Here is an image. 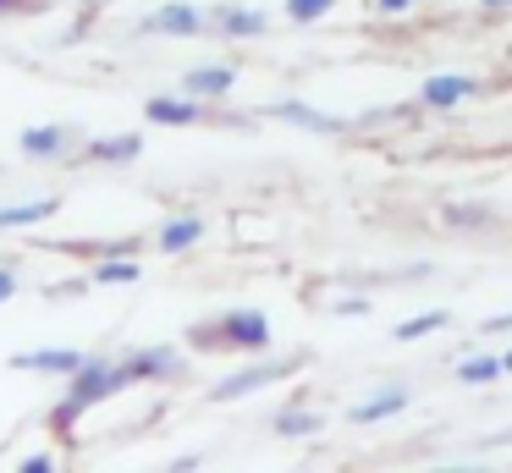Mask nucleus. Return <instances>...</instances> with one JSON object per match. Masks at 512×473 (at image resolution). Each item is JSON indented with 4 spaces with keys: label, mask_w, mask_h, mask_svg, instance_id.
<instances>
[{
    "label": "nucleus",
    "mask_w": 512,
    "mask_h": 473,
    "mask_svg": "<svg viewBox=\"0 0 512 473\" xmlns=\"http://www.w3.org/2000/svg\"><path fill=\"white\" fill-rule=\"evenodd\" d=\"M259 28H265L259 11H226V33H259Z\"/></svg>",
    "instance_id": "nucleus-19"
},
{
    "label": "nucleus",
    "mask_w": 512,
    "mask_h": 473,
    "mask_svg": "<svg viewBox=\"0 0 512 473\" xmlns=\"http://www.w3.org/2000/svg\"><path fill=\"white\" fill-rule=\"evenodd\" d=\"M199 341H226V347H265L270 341V319L243 308V314H226L221 330H199Z\"/></svg>",
    "instance_id": "nucleus-2"
},
{
    "label": "nucleus",
    "mask_w": 512,
    "mask_h": 473,
    "mask_svg": "<svg viewBox=\"0 0 512 473\" xmlns=\"http://www.w3.org/2000/svg\"><path fill=\"white\" fill-rule=\"evenodd\" d=\"M501 325H512V314L507 319H490V330H501Z\"/></svg>",
    "instance_id": "nucleus-24"
},
{
    "label": "nucleus",
    "mask_w": 512,
    "mask_h": 473,
    "mask_svg": "<svg viewBox=\"0 0 512 473\" xmlns=\"http://www.w3.org/2000/svg\"><path fill=\"white\" fill-rule=\"evenodd\" d=\"M468 88H474L468 77H430V83H424V105H457Z\"/></svg>",
    "instance_id": "nucleus-8"
},
{
    "label": "nucleus",
    "mask_w": 512,
    "mask_h": 473,
    "mask_svg": "<svg viewBox=\"0 0 512 473\" xmlns=\"http://www.w3.org/2000/svg\"><path fill=\"white\" fill-rule=\"evenodd\" d=\"M149 28H155V33H199L204 17L193 6H166V11H155V17H149Z\"/></svg>",
    "instance_id": "nucleus-5"
},
{
    "label": "nucleus",
    "mask_w": 512,
    "mask_h": 473,
    "mask_svg": "<svg viewBox=\"0 0 512 473\" xmlns=\"http://www.w3.org/2000/svg\"><path fill=\"white\" fill-rule=\"evenodd\" d=\"M325 11H331V0H287L292 22H314V17H325Z\"/></svg>",
    "instance_id": "nucleus-18"
},
{
    "label": "nucleus",
    "mask_w": 512,
    "mask_h": 473,
    "mask_svg": "<svg viewBox=\"0 0 512 473\" xmlns=\"http://www.w3.org/2000/svg\"><path fill=\"white\" fill-rule=\"evenodd\" d=\"M23 149L28 154H61L67 149V132L61 127H34V132H23Z\"/></svg>",
    "instance_id": "nucleus-11"
},
{
    "label": "nucleus",
    "mask_w": 512,
    "mask_h": 473,
    "mask_svg": "<svg viewBox=\"0 0 512 473\" xmlns=\"http://www.w3.org/2000/svg\"><path fill=\"white\" fill-rule=\"evenodd\" d=\"M441 325H446V314H441V308H430V314H419V319H402L391 336H397V341H413V336H424V330H441Z\"/></svg>",
    "instance_id": "nucleus-12"
},
{
    "label": "nucleus",
    "mask_w": 512,
    "mask_h": 473,
    "mask_svg": "<svg viewBox=\"0 0 512 473\" xmlns=\"http://www.w3.org/2000/svg\"><path fill=\"white\" fill-rule=\"evenodd\" d=\"M138 154V138L127 132V138H105V143H94V160H133Z\"/></svg>",
    "instance_id": "nucleus-15"
},
{
    "label": "nucleus",
    "mask_w": 512,
    "mask_h": 473,
    "mask_svg": "<svg viewBox=\"0 0 512 473\" xmlns=\"http://www.w3.org/2000/svg\"><path fill=\"white\" fill-rule=\"evenodd\" d=\"M232 83H237L232 66H199V72H188V94H226Z\"/></svg>",
    "instance_id": "nucleus-6"
},
{
    "label": "nucleus",
    "mask_w": 512,
    "mask_h": 473,
    "mask_svg": "<svg viewBox=\"0 0 512 473\" xmlns=\"http://www.w3.org/2000/svg\"><path fill=\"white\" fill-rule=\"evenodd\" d=\"M144 116H149V121H160V127H188V121L199 116V105H177V99H149Z\"/></svg>",
    "instance_id": "nucleus-7"
},
{
    "label": "nucleus",
    "mask_w": 512,
    "mask_h": 473,
    "mask_svg": "<svg viewBox=\"0 0 512 473\" xmlns=\"http://www.w3.org/2000/svg\"><path fill=\"white\" fill-rule=\"evenodd\" d=\"M402 407H408V391H386V396H375V402L353 407V424H375V418H386V413H402Z\"/></svg>",
    "instance_id": "nucleus-9"
},
{
    "label": "nucleus",
    "mask_w": 512,
    "mask_h": 473,
    "mask_svg": "<svg viewBox=\"0 0 512 473\" xmlns=\"http://www.w3.org/2000/svg\"><path fill=\"white\" fill-rule=\"evenodd\" d=\"M12 292H17V275H12V270H0V303H6Z\"/></svg>",
    "instance_id": "nucleus-22"
},
{
    "label": "nucleus",
    "mask_w": 512,
    "mask_h": 473,
    "mask_svg": "<svg viewBox=\"0 0 512 473\" xmlns=\"http://www.w3.org/2000/svg\"><path fill=\"white\" fill-rule=\"evenodd\" d=\"M12 6H23V0H0V11H12Z\"/></svg>",
    "instance_id": "nucleus-25"
},
{
    "label": "nucleus",
    "mask_w": 512,
    "mask_h": 473,
    "mask_svg": "<svg viewBox=\"0 0 512 473\" xmlns=\"http://www.w3.org/2000/svg\"><path fill=\"white\" fill-rule=\"evenodd\" d=\"M501 363H507V369H512V352H507V358H501Z\"/></svg>",
    "instance_id": "nucleus-27"
},
{
    "label": "nucleus",
    "mask_w": 512,
    "mask_h": 473,
    "mask_svg": "<svg viewBox=\"0 0 512 473\" xmlns=\"http://www.w3.org/2000/svg\"><path fill=\"white\" fill-rule=\"evenodd\" d=\"M122 385H133V369H105V363H83L78 380H72V396L67 407H56V429H67L83 407H94L100 396H116Z\"/></svg>",
    "instance_id": "nucleus-1"
},
{
    "label": "nucleus",
    "mask_w": 512,
    "mask_h": 473,
    "mask_svg": "<svg viewBox=\"0 0 512 473\" xmlns=\"http://www.w3.org/2000/svg\"><path fill=\"white\" fill-rule=\"evenodd\" d=\"M281 374H287V363H259V369H243V374H232V380L215 385V402H237V396H248V391H259V385L281 380Z\"/></svg>",
    "instance_id": "nucleus-3"
},
{
    "label": "nucleus",
    "mask_w": 512,
    "mask_h": 473,
    "mask_svg": "<svg viewBox=\"0 0 512 473\" xmlns=\"http://www.w3.org/2000/svg\"><path fill=\"white\" fill-rule=\"evenodd\" d=\"M127 369H133V380H138V374H171V369H177V358H171V352H138Z\"/></svg>",
    "instance_id": "nucleus-13"
},
{
    "label": "nucleus",
    "mask_w": 512,
    "mask_h": 473,
    "mask_svg": "<svg viewBox=\"0 0 512 473\" xmlns=\"http://www.w3.org/2000/svg\"><path fill=\"white\" fill-rule=\"evenodd\" d=\"M188 242H199V220H171L160 231V248H188Z\"/></svg>",
    "instance_id": "nucleus-14"
},
{
    "label": "nucleus",
    "mask_w": 512,
    "mask_h": 473,
    "mask_svg": "<svg viewBox=\"0 0 512 473\" xmlns=\"http://www.w3.org/2000/svg\"><path fill=\"white\" fill-rule=\"evenodd\" d=\"M501 369H507V363H501V358H474V363H463V369H457V380L479 385V380H496Z\"/></svg>",
    "instance_id": "nucleus-17"
},
{
    "label": "nucleus",
    "mask_w": 512,
    "mask_h": 473,
    "mask_svg": "<svg viewBox=\"0 0 512 473\" xmlns=\"http://www.w3.org/2000/svg\"><path fill=\"white\" fill-rule=\"evenodd\" d=\"M45 215H56V198H34V204L0 209V226H28V220H45Z\"/></svg>",
    "instance_id": "nucleus-10"
},
{
    "label": "nucleus",
    "mask_w": 512,
    "mask_h": 473,
    "mask_svg": "<svg viewBox=\"0 0 512 473\" xmlns=\"http://www.w3.org/2000/svg\"><path fill=\"white\" fill-rule=\"evenodd\" d=\"M133 264H100V281H133Z\"/></svg>",
    "instance_id": "nucleus-21"
},
{
    "label": "nucleus",
    "mask_w": 512,
    "mask_h": 473,
    "mask_svg": "<svg viewBox=\"0 0 512 473\" xmlns=\"http://www.w3.org/2000/svg\"><path fill=\"white\" fill-rule=\"evenodd\" d=\"M485 6H507V0H485Z\"/></svg>",
    "instance_id": "nucleus-26"
},
{
    "label": "nucleus",
    "mask_w": 512,
    "mask_h": 473,
    "mask_svg": "<svg viewBox=\"0 0 512 473\" xmlns=\"http://www.w3.org/2000/svg\"><path fill=\"white\" fill-rule=\"evenodd\" d=\"M281 116L303 121V127H325V132H336V127H342V116H320V110H309V105H281Z\"/></svg>",
    "instance_id": "nucleus-16"
},
{
    "label": "nucleus",
    "mask_w": 512,
    "mask_h": 473,
    "mask_svg": "<svg viewBox=\"0 0 512 473\" xmlns=\"http://www.w3.org/2000/svg\"><path fill=\"white\" fill-rule=\"evenodd\" d=\"M380 6H386V11H408L413 0H380Z\"/></svg>",
    "instance_id": "nucleus-23"
},
{
    "label": "nucleus",
    "mask_w": 512,
    "mask_h": 473,
    "mask_svg": "<svg viewBox=\"0 0 512 473\" xmlns=\"http://www.w3.org/2000/svg\"><path fill=\"white\" fill-rule=\"evenodd\" d=\"M12 369H50V374H78V369H83V358H78V352H67V347H45V352H17V358H12Z\"/></svg>",
    "instance_id": "nucleus-4"
},
{
    "label": "nucleus",
    "mask_w": 512,
    "mask_h": 473,
    "mask_svg": "<svg viewBox=\"0 0 512 473\" xmlns=\"http://www.w3.org/2000/svg\"><path fill=\"white\" fill-rule=\"evenodd\" d=\"M314 424H320V418H309V413H281L276 418L281 435H314Z\"/></svg>",
    "instance_id": "nucleus-20"
}]
</instances>
